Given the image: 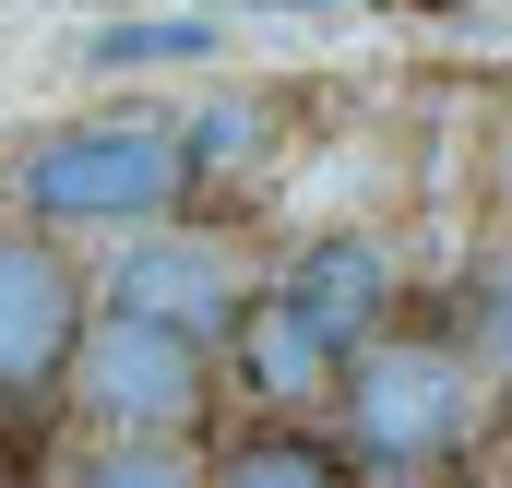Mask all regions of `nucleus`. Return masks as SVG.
<instances>
[{
    "label": "nucleus",
    "instance_id": "1",
    "mask_svg": "<svg viewBox=\"0 0 512 488\" xmlns=\"http://www.w3.org/2000/svg\"><path fill=\"white\" fill-rule=\"evenodd\" d=\"M203 179L191 120H155V108H108V120H60L12 155V203L24 227H155L179 215Z\"/></svg>",
    "mask_w": 512,
    "mask_h": 488
},
{
    "label": "nucleus",
    "instance_id": "2",
    "mask_svg": "<svg viewBox=\"0 0 512 488\" xmlns=\"http://www.w3.org/2000/svg\"><path fill=\"white\" fill-rule=\"evenodd\" d=\"M334 429H346V465H370V477H429V465H453V453L489 429V358L453 346V334H382V346L346 358Z\"/></svg>",
    "mask_w": 512,
    "mask_h": 488
},
{
    "label": "nucleus",
    "instance_id": "3",
    "mask_svg": "<svg viewBox=\"0 0 512 488\" xmlns=\"http://www.w3.org/2000/svg\"><path fill=\"white\" fill-rule=\"evenodd\" d=\"M60 393H72L108 441H191V429H203V405H215V346L96 310V334H84V358H72Z\"/></svg>",
    "mask_w": 512,
    "mask_h": 488
},
{
    "label": "nucleus",
    "instance_id": "4",
    "mask_svg": "<svg viewBox=\"0 0 512 488\" xmlns=\"http://www.w3.org/2000/svg\"><path fill=\"white\" fill-rule=\"evenodd\" d=\"M108 310L120 322H155V334H191V346H239L251 274H239V250L203 239V227H143L108 262Z\"/></svg>",
    "mask_w": 512,
    "mask_h": 488
},
{
    "label": "nucleus",
    "instance_id": "5",
    "mask_svg": "<svg viewBox=\"0 0 512 488\" xmlns=\"http://www.w3.org/2000/svg\"><path fill=\"white\" fill-rule=\"evenodd\" d=\"M96 310H84V274L48 227H0V393H60L84 358Z\"/></svg>",
    "mask_w": 512,
    "mask_h": 488
},
{
    "label": "nucleus",
    "instance_id": "6",
    "mask_svg": "<svg viewBox=\"0 0 512 488\" xmlns=\"http://www.w3.org/2000/svg\"><path fill=\"white\" fill-rule=\"evenodd\" d=\"M274 298H286L334 358H358V346H382V322H393V250L370 239V227H322V239L286 250Z\"/></svg>",
    "mask_w": 512,
    "mask_h": 488
},
{
    "label": "nucleus",
    "instance_id": "7",
    "mask_svg": "<svg viewBox=\"0 0 512 488\" xmlns=\"http://www.w3.org/2000/svg\"><path fill=\"white\" fill-rule=\"evenodd\" d=\"M227 369L251 381V405H274V417H310V405H334V393H346V358H334L286 298H251V322H239Z\"/></svg>",
    "mask_w": 512,
    "mask_h": 488
},
{
    "label": "nucleus",
    "instance_id": "8",
    "mask_svg": "<svg viewBox=\"0 0 512 488\" xmlns=\"http://www.w3.org/2000/svg\"><path fill=\"white\" fill-rule=\"evenodd\" d=\"M215 488H358V465L310 429H251V441L215 453Z\"/></svg>",
    "mask_w": 512,
    "mask_h": 488
},
{
    "label": "nucleus",
    "instance_id": "9",
    "mask_svg": "<svg viewBox=\"0 0 512 488\" xmlns=\"http://www.w3.org/2000/svg\"><path fill=\"white\" fill-rule=\"evenodd\" d=\"M72 488H215V465H191V441H96Z\"/></svg>",
    "mask_w": 512,
    "mask_h": 488
},
{
    "label": "nucleus",
    "instance_id": "10",
    "mask_svg": "<svg viewBox=\"0 0 512 488\" xmlns=\"http://www.w3.org/2000/svg\"><path fill=\"white\" fill-rule=\"evenodd\" d=\"M203 48H215V24H203V12H167V24H108V36H96V60H108V72H131V60H203Z\"/></svg>",
    "mask_w": 512,
    "mask_h": 488
},
{
    "label": "nucleus",
    "instance_id": "11",
    "mask_svg": "<svg viewBox=\"0 0 512 488\" xmlns=\"http://www.w3.org/2000/svg\"><path fill=\"white\" fill-rule=\"evenodd\" d=\"M465 346L489 358V381H501V369H512V250H501V274L477 286V334H465Z\"/></svg>",
    "mask_w": 512,
    "mask_h": 488
},
{
    "label": "nucleus",
    "instance_id": "12",
    "mask_svg": "<svg viewBox=\"0 0 512 488\" xmlns=\"http://www.w3.org/2000/svg\"><path fill=\"white\" fill-rule=\"evenodd\" d=\"M191 155H203V167L251 155V108H203V120H191Z\"/></svg>",
    "mask_w": 512,
    "mask_h": 488
}]
</instances>
